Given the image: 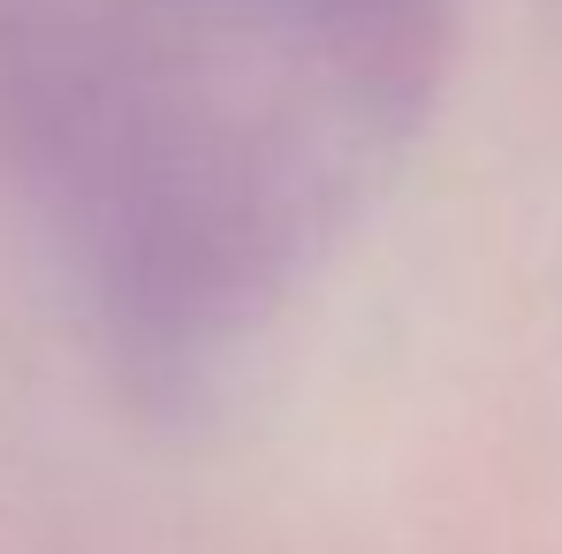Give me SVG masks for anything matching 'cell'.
I'll return each mask as SVG.
<instances>
[{
	"label": "cell",
	"instance_id": "1",
	"mask_svg": "<svg viewBox=\"0 0 562 554\" xmlns=\"http://www.w3.org/2000/svg\"><path fill=\"white\" fill-rule=\"evenodd\" d=\"M190 8H267V0H190Z\"/></svg>",
	"mask_w": 562,
	"mask_h": 554
}]
</instances>
